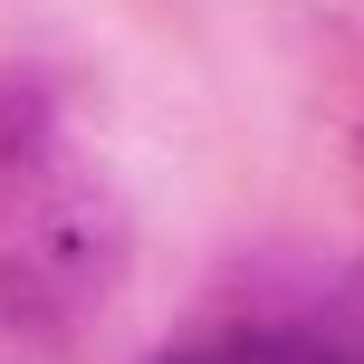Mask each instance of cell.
I'll list each match as a JSON object with an SVG mask.
<instances>
[{
    "mask_svg": "<svg viewBox=\"0 0 364 364\" xmlns=\"http://www.w3.org/2000/svg\"><path fill=\"white\" fill-rule=\"evenodd\" d=\"M164 364H230V355H164Z\"/></svg>",
    "mask_w": 364,
    "mask_h": 364,
    "instance_id": "7a4b0ae2",
    "label": "cell"
},
{
    "mask_svg": "<svg viewBox=\"0 0 364 364\" xmlns=\"http://www.w3.org/2000/svg\"><path fill=\"white\" fill-rule=\"evenodd\" d=\"M230 364H336V355H316V346H297V336H230L220 346Z\"/></svg>",
    "mask_w": 364,
    "mask_h": 364,
    "instance_id": "6da1fadb",
    "label": "cell"
}]
</instances>
